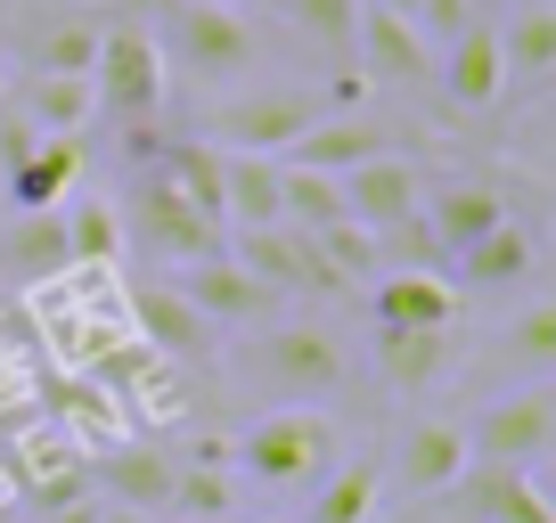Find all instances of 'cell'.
Returning a JSON list of instances; mask_svg holds the SVG:
<instances>
[{
	"mask_svg": "<svg viewBox=\"0 0 556 523\" xmlns=\"http://www.w3.org/2000/svg\"><path fill=\"white\" fill-rule=\"evenodd\" d=\"M131 9L156 34L164 74L189 90H222L238 74H254V58H262V34L238 0H131Z\"/></svg>",
	"mask_w": 556,
	"mask_h": 523,
	"instance_id": "6da1fadb",
	"label": "cell"
},
{
	"mask_svg": "<svg viewBox=\"0 0 556 523\" xmlns=\"http://www.w3.org/2000/svg\"><path fill=\"white\" fill-rule=\"evenodd\" d=\"M245 377H254L278 409H319L352 384V352H344V335L319 328V319H270V328L245 344Z\"/></svg>",
	"mask_w": 556,
	"mask_h": 523,
	"instance_id": "7a4b0ae2",
	"label": "cell"
},
{
	"mask_svg": "<svg viewBox=\"0 0 556 523\" xmlns=\"http://www.w3.org/2000/svg\"><path fill=\"white\" fill-rule=\"evenodd\" d=\"M164 90H173V74H164V50L148 34V17L131 0H106V34H99V58H90V106L115 131H131V123L164 115Z\"/></svg>",
	"mask_w": 556,
	"mask_h": 523,
	"instance_id": "3957f363",
	"label": "cell"
},
{
	"mask_svg": "<svg viewBox=\"0 0 556 523\" xmlns=\"http://www.w3.org/2000/svg\"><path fill=\"white\" fill-rule=\"evenodd\" d=\"M238 474L254 490H303L336 467V418L328 409H270L238 434Z\"/></svg>",
	"mask_w": 556,
	"mask_h": 523,
	"instance_id": "277c9868",
	"label": "cell"
},
{
	"mask_svg": "<svg viewBox=\"0 0 556 523\" xmlns=\"http://www.w3.org/2000/svg\"><path fill=\"white\" fill-rule=\"evenodd\" d=\"M115 213H123V245H148L156 262H205V254H222L229 245V229L213 221V213H197L189 196L173 189V180L156 173V164H139L131 173V189L115 196Z\"/></svg>",
	"mask_w": 556,
	"mask_h": 523,
	"instance_id": "5b68a950",
	"label": "cell"
},
{
	"mask_svg": "<svg viewBox=\"0 0 556 523\" xmlns=\"http://www.w3.org/2000/svg\"><path fill=\"white\" fill-rule=\"evenodd\" d=\"M344 99H361V74H344L328 99H319V90H254V99L213 106L205 140L213 148H245V156H287V148H295L319 115H336Z\"/></svg>",
	"mask_w": 556,
	"mask_h": 523,
	"instance_id": "8992f818",
	"label": "cell"
},
{
	"mask_svg": "<svg viewBox=\"0 0 556 523\" xmlns=\"http://www.w3.org/2000/svg\"><path fill=\"white\" fill-rule=\"evenodd\" d=\"M99 34H106V0H34L0 34V58H9V74H90Z\"/></svg>",
	"mask_w": 556,
	"mask_h": 523,
	"instance_id": "52a82bcc",
	"label": "cell"
},
{
	"mask_svg": "<svg viewBox=\"0 0 556 523\" xmlns=\"http://www.w3.org/2000/svg\"><path fill=\"white\" fill-rule=\"evenodd\" d=\"M458 425H467V467H540L556 450V393L532 377L523 393H507V401L475 409Z\"/></svg>",
	"mask_w": 556,
	"mask_h": 523,
	"instance_id": "ba28073f",
	"label": "cell"
},
{
	"mask_svg": "<svg viewBox=\"0 0 556 523\" xmlns=\"http://www.w3.org/2000/svg\"><path fill=\"white\" fill-rule=\"evenodd\" d=\"M123 311H131V335L148 352H164L173 368H205L213 352H222V328H213L205 311H197L180 286H156V279H139L131 295H123Z\"/></svg>",
	"mask_w": 556,
	"mask_h": 523,
	"instance_id": "9c48e42d",
	"label": "cell"
},
{
	"mask_svg": "<svg viewBox=\"0 0 556 523\" xmlns=\"http://www.w3.org/2000/svg\"><path fill=\"white\" fill-rule=\"evenodd\" d=\"M180 295L197 303V311L213 319V328H270L278 311H287V295L278 286H262L254 270H238L229 254H205V262H180Z\"/></svg>",
	"mask_w": 556,
	"mask_h": 523,
	"instance_id": "30bf717a",
	"label": "cell"
},
{
	"mask_svg": "<svg viewBox=\"0 0 556 523\" xmlns=\"http://www.w3.org/2000/svg\"><path fill=\"white\" fill-rule=\"evenodd\" d=\"M434 90L458 106V115H491L507 106V74H500V25L475 17L467 34H451L434 50Z\"/></svg>",
	"mask_w": 556,
	"mask_h": 523,
	"instance_id": "8fae6325",
	"label": "cell"
},
{
	"mask_svg": "<svg viewBox=\"0 0 556 523\" xmlns=\"http://www.w3.org/2000/svg\"><path fill=\"white\" fill-rule=\"evenodd\" d=\"M426 205V164L417 156H368V164H352L344 173V213L368 229V238H384V229H401L409 213Z\"/></svg>",
	"mask_w": 556,
	"mask_h": 523,
	"instance_id": "7c38bea8",
	"label": "cell"
},
{
	"mask_svg": "<svg viewBox=\"0 0 556 523\" xmlns=\"http://www.w3.org/2000/svg\"><path fill=\"white\" fill-rule=\"evenodd\" d=\"M352 66L384 90H426L434 82V41L417 34L393 9H361V34H352Z\"/></svg>",
	"mask_w": 556,
	"mask_h": 523,
	"instance_id": "4fadbf2b",
	"label": "cell"
},
{
	"mask_svg": "<svg viewBox=\"0 0 556 523\" xmlns=\"http://www.w3.org/2000/svg\"><path fill=\"white\" fill-rule=\"evenodd\" d=\"M442 499L467 523H556L548 490H540V467H467Z\"/></svg>",
	"mask_w": 556,
	"mask_h": 523,
	"instance_id": "5bb4252c",
	"label": "cell"
},
{
	"mask_svg": "<svg viewBox=\"0 0 556 523\" xmlns=\"http://www.w3.org/2000/svg\"><path fill=\"white\" fill-rule=\"evenodd\" d=\"M368 360H377V377L393 384L401 401H426L458 360V328H377Z\"/></svg>",
	"mask_w": 556,
	"mask_h": 523,
	"instance_id": "9a60e30c",
	"label": "cell"
},
{
	"mask_svg": "<svg viewBox=\"0 0 556 523\" xmlns=\"http://www.w3.org/2000/svg\"><path fill=\"white\" fill-rule=\"evenodd\" d=\"M83 164H90L83 131H41V140L25 148V156L9 164V173H0V205H17V213H41V205H58V196H74Z\"/></svg>",
	"mask_w": 556,
	"mask_h": 523,
	"instance_id": "2e32d148",
	"label": "cell"
},
{
	"mask_svg": "<svg viewBox=\"0 0 556 523\" xmlns=\"http://www.w3.org/2000/svg\"><path fill=\"white\" fill-rule=\"evenodd\" d=\"M384 474H401V490L417 499H442V490L467 474V425L458 418H417L401 434V450H384Z\"/></svg>",
	"mask_w": 556,
	"mask_h": 523,
	"instance_id": "e0dca14e",
	"label": "cell"
},
{
	"mask_svg": "<svg viewBox=\"0 0 556 523\" xmlns=\"http://www.w3.org/2000/svg\"><path fill=\"white\" fill-rule=\"evenodd\" d=\"M451 270H458V279H451L458 295H507V286H523V279L540 270V238L516 221V213H507L500 229H483L475 245H458Z\"/></svg>",
	"mask_w": 556,
	"mask_h": 523,
	"instance_id": "ac0fdd59",
	"label": "cell"
},
{
	"mask_svg": "<svg viewBox=\"0 0 556 523\" xmlns=\"http://www.w3.org/2000/svg\"><path fill=\"white\" fill-rule=\"evenodd\" d=\"M417 221H426V238H434V262H451L458 245H475L483 229L507 221V196H500V180H442V189H426Z\"/></svg>",
	"mask_w": 556,
	"mask_h": 523,
	"instance_id": "d6986e66",
	"label": "cell"
},
{
	"mask_svg": "<svg viewBox=\"0 0 556 523\" xmlns=\"http://www.w3.org/2000/svg\"><path fill=\"white\" fill-rule=\"evenodd\" d=\"M500 74L507 99H540L556 82V0H516L500 25Z\"/></svg>",
	"mask_w": 556,
	"mask_h": 523,
	"instance_id": "ffe728a7",
	"label": "cell"
},
{
	"mask_svg": "<svg viewBox=\"0 0 556 523\" xmlns=\"http://www.w3.org/2000/svg\"><path fill=\"white\" fill-rule=\"evenodd\" d=\"M458 286L442 279V270H384L377 286H368V319L377 328H458Z\"/></svg>",
	"mask_w": 556,
	"mask_h": 523,
	"instance_id": "44dd1931",
	"label": "cell"
},
{
	"mask_svg": "<svg viewBox=\"0 0 556 523\" xmlns=\"http://www.w3.org/2000/svg\"><path fill=\"white\" fill-rule=\"evenodd\" d=\"M377 507H384V442H361L352 458L319 474L303 523H377Z\"/></svg>",
	"mask_w": 556,
	"mask_h": 523,
	"instance_id": "7402d4cb",
	"label": "cell"
},
{
	"mask_svg": "<svg viewBox=\"0 0 556 523\" xmlns=\"http://www.w3.org/2000/svg\"><path fill=\"white\" fill-rule=\"evenodd\" d=\"M368 156H393V131H384L377 115H319L312 131L287 148V164H303V173H336V180H344L352 164H368Z\"/></svg>",
	"mask_w": 556,
	"mask_h": 523,
	"instance_id": "603a6c76",
	"label": "cell"
},
{
	"mask_svg": "<svg viewBox=\"0 0 556 523\" xmlns=\"http://www.w3.org/2000/svg\"><path fill=\"white\" fill-rule=\"evenodd\" d=\"M0 270H9V279H25V286L74 279V254H66V221H58V205L17 213V221L0 229Z\"/></svg>",
	"mask_w": 556,
	"mask_h": 523,
	"instance_id": "cb8c5ba5",
	"label": "cell"
},
{
	"mask_svg": "<svg viewBox=\"0 0 556 523\" xmlns=\"http://www.w3.org/2000/svg\"><path fill=\"white\" fill-rule=\"evenodd\" d=\"M0 99L17 106L34 131H90V74H9L0 82Z\"/></svg>",
	"mask_w": 556,
	"mask_h": 523,
	"instance_id": "d4e9b609",
	"label": "cell"
},
{
	"mask_svg": "<svg viewBox=\"0 0 556 523\" xmlns=\"http://www.w3.org/2000/svg\"><path fill=\"white\" fill-rule=\"evenodd\" d=\"M222 221L229 229H270L278 221V156L222 148Z\"/></svg>",
	"mask_w": 556,
	"mask_h": 523,
	"instance_id": "484cf974",
	"label": "cell"
},
{
	"mask_svg": "<svg viewBox=\"0 0 556 523\" xmlns=\"http://www.w3.org/2000/svg\"><path fill=\"white\" fill-rule=\"evenodd\" d=\"M58 221H66L74 270H115V262H123V213H115V196H58Z\"/></svg>",
	"mask_w": 556,
	"mask_h": 523,
	"instance_id": "4316f807",
	"label": "cell"
},
{
	"mask_svg": "<svg viewBox=\"0 0 556 523\" xmlns=\"http://www.w3.org/2000/svg\"><path fill=\"white\" fill-rule=\"evenodd\" d=\"M173 523H222L229 515V467L222 450H197V458H173V499H164Z\"/></svg>",
	"mask_w": 556,
	"mask_h": 523,
	"instance_id": "83f0119b",
	"label": "cell"
},
{
	"mask_svg": "<svg viewBox=\"0 0 556 523\" xmlns=\"http://www.w3.org/2000/svg\"><path fill=\"white\" fill-rule=\"evenodd\" d=\"M278 17L295 25L319 58L352 66V34H361V0H278Z\"/></svg>",
	"mask_w": 556,
	"mask_h": 523,
	"instance_id": "f1b7e54d",
	"label": "cell"
},
{
	"mask_svg": "<svg viewBox=\"0 0 556 523\" xmlns=\"http://www.w3.org/2000/svg\"><path fill=\"white\" fill-rule=\"evenodd\" d=\"M507 360L532 368V377H548V368H556V303H532V311L507 328Z\"/></svg>",
	"mask_w": 556,
	"mask_h": 523,
	"instance_id": "f546056e",
	"label": "cell"
},
{
	"mask_svg": "<svg viewBox=\"0 0 556 523\" xmlns=\"http://www.w3.org/2000/svg\"><path fill=\"white\" fill-rule=\"evenodd\" d=\"M475 17H483V0H417V34H426V41H434V50H442V41H451V34H467V25Z\"/></svg>",
	"mask_w": 556,
	"mask_h": 523,
	"instance_id": "4dcf8cb0",
	"label": "cell"
},
{
	"mask_svg": "<svg viewBox=\"0 0 556 523\" xmlns=\"http://www.w3.org/2000/svg\"><path fill=\"white\" fill-rule=\"evenodd\" d=\"M34 523H99V499H58V507H34Z\"/></svg>",
	"mask_w": 556,
	"mask_h": 523,
	"instance_id": "1f68e13d",
	"label": "cell"
},
{
	"mask_svg": "<svg viewBox=\"0 0 556 523\" xmlns=\"http://www.w3.org/2000/svg\"><path fill=\"white\" fill-rule=\"evenodd\" d=\"M361 9H393V17H417V0H361Z\"/></svg>",
	"mask_w": 556,
	"mask_h": 523,
	"instance_id": "d6a6232c",
	"label": "cell"
},
{
	"mask_svg": "<svg viewBox=\"0 0 556 523\" xmlns=\"http://www.w3.org/2000/svg\"><path fill=\"white\" fill-rule=\"evenodd\" d=\"M262 523H287V515H262Z\"/></svg>",
	"mask_w": 556,
	"mask_h": 523,
	"instance_id": "836d02e7",
	"label": "cell"
},
{
	"mask_svg": "<svg viewBox=\"0 0 556 523\" xmlns=\"http://www.w3.org/2000/svg\"><path fill=\"white\" fill-rule=\"evenodd\" d=\"M222 523H238V515H222Z\"/></svg>",
	"mask_w": 556,
	"mask_h": 523,
	"instance_id": "e575fe53",
	"label": "cell"
}]
</instances>
